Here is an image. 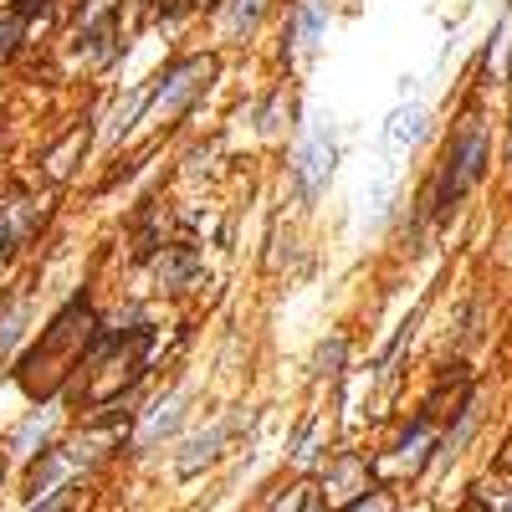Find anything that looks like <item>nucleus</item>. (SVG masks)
<instances>
[{"label":"nucleus","mask_w":512,"mask_h":512,"mask_svg":"<svg viewBox=\"0 0 512 512\" xmlns=\"http://www.w3.org/2000/svg\"><path fill=\"white\" fill-rule=\"evenodd\" d=\"M472 497L482 502V512H512V482L487 477V482H477V487H472Z\"/></svg>","instance_id":"8"},{"label":"nucleus","mask_w":512,"mask_h":512,"mask_svg":"<svg viewBox=\"0 0 512 512\" xmlns=\"http://www.w3.org/2000/svg\"><path fill=\"white\" fill-rule=\"evenodd\" d=\"M313 502H318V492H313V487H297V492H287V497H282V507H277V512H318Z\"/></svg>","instance_id":"14"},{"label":"nucleus","mask_w":512,"mask_h":512,"mask_svg":"<svg viewBox=\"0 0 512 512\" xmlns=\"http://www.w3.org/2000/svg\"><path fill=\"white\" fill-rule=\"evenodd\" d=\"M487 169V128H466L461 134V144H456V154H451V164H446V180H441V195H436V210H451L456 205V195L472 185L477 175Z\"/></svg>","instance_id":"1"},{"label":"nucleus","mask_w":512,"mask_h":512,"mask_svg":"<svg viewBox=\"0 0 512 512\" xmlns=\"http://www.w3.org/2000/svg\"><path fill=\"white\" fill-rule=\"evenodd\" d=\"M384 134H390V144H395V149H410V144L425 134V108H400V113H390Z\"/></svg>","instance_id":"5"},{"label":"nucleus","mask_w":512,"mask_h":512,"mask_svg":"<svg viewBox=\"0 0 512 512\" xmlns=\"http://www.w3.org/2000/svg\"><path fill=\"white\" fill-rule=\"evenodd\" d=\"M180 405H185V395H169L154 415H149V425H144V441H159L164 431H169V425H175L180 420Z\"/></svg>","instance_id":"10"},{"label":"nucleus","mask_w":512,"mask_h":512,"mask_svg":"<svg viewBox=\"0 0 512 512\" xmlns=\"http://www.w3.org/2000/svg\"><path fill=\"white\" fill-rule=\"evenodd\" d=\"M21 47V6L0 11V57H11Z\"/></svg>","instance_id":"11"},{"label":"nucleus","mask_w":512,"mask_h":512,"mask_svg":"<svg viewBox=\"0 0 512 512\" xmlns=\"http://www.w3.org/2000/svg\"><path fill=\"white\" fill-rule=\"evenodd\" d=\"M175 256H180V262H169V267H164V287H175V282L190 277V251H175Z\"/></svg>","instance_id":"17"},{"label":"nucleus","mask_w":512,"mask_h":512,"mask_svg":"<svg viewBox=\"0 0 512 512\" xmlns=\"http://www.w3.org/2000/svg\"><path fill=\"white\" fill-rule=\"evenodd\" d=\"M256 11H262V0H236V6H231V21H236V31H246V26L256 21Z\"/></svg>","instance_id":"16"},{"label":"nucleus","mask_w":512,"mask_h":512,"mask_svg":"<svg viewBox=\"0 0 512 512\" xmlns=\"http://www.w3.org/2000/svg\"><path fill=\"white\" fill-rule=\"evenodd\" d=\"M333 164H338V139L328 134V128H313L308 144L297 149V185H303V195L323 190V180L333 175Z\"/></svg>","instance_id":"2"},{"label":"nucleus","mask_w":512,"mask_h":512,"mask_svg":"<svg viewBox=\"0 0 512 512\" xmlns=\"http://www.w3.org/2000/svg\"><path fill=\"white\" fill-rule=\"evenodd\" d=\"M364 477H369V466H364L359 456H338V461L328 466V477H323V492H333V497H349Z\"/></svg>","instance_id":"4"},{"label":"nucleus","mask_w":512,"mask_h":512,"mask_svg":"<svg viewBox=\"0 0 512 512\" xmlns=\"http://www.w3.org/2000/svg\"><path fill=\"white\" fill-rule=\"evenodd\" d=\"M338 512H395V497L390 492H364V497H354L349 507H338Z\"/></svg>","instance_id":"12"},{"label":"nucleus","mask_w":512,"mask_h":512,"mask_svg":"<svg viewBox=\"0 0 512 512\" xmlns=\"http://www.w3.org/2000/svg\"><path fill=\"white\" fill-rule=\"evenodd\" d=\"M16 6H21V16H47L52 0H16Z\"/></svg>","instance_id":"18"},{"label":"nucleus","mask_w":512,"mask_h":512,"mask_svg":"<svg viewBox=\"0 0 512 512\" xmlns=\"http://www.w3.org/2000/svg\"><path fill=\"white\" fill-rule=\"evenodd\" d=\"M328 11H323V0H308L303 6V21L292 26V52H313L318 47V31H323Z\"/></svg>","instance_id":"6"},{"label":"nucleus","mask_w":512,"mask_h":512,"mask_svg":"<svg viewBox=\"0 0 512 512\" xmlns=\"http://www.w3.org/2000/svg\"><path fill=\"white\" fill-rule=\"evenodd\" d=\"M0 472H6V466H0Z\"/></svg>","instance_id":"21"},{"label":"nucleus","mask_w":512,"mask_h":512,"mask_svg":"<svg viewBox=\"0 0 512 512\" xmlns=\"http://www.w3.org/2000/svg\"><path fill=\"white\" fill-rule=\"evenodd\" d=\"M200 77H210V57H190V62H180V67H169V77H164V108H185L190 103V88Z\"/></svg>","instance_id":"3"},{"label":"nucleus","mask_w":512,"mask_h":512,"mask_svg":"<svg viewBox=\"0 0 512 512\" xmlns=\"http://www.w3.org/2000/svg\"><path fill=\"white\" fill-rule=\"evenodd\" d=\"M62 472H67V451H47V456L36 461L31 482H26V497H41L47 487H57V482H62Z\"/></svg>","instance_id":"7"},{"label":"nucleus","mask_w":512,"mask_h":512,"mask_svg":"<svg viewBox=\"0 0 512 512\" xmlns=\"http://www.w3.org/2000/svg\"><path fill=\"white\" fill-rule=\"evenodd\" d=\"M175 6H190V0H175Z\"/></svg>","instance_id":"20"},{"label":"nucleus","mask_w":512,"mask_h":512,"mask_svg":"<svg viewBox=\"0 0 512 512\" xmlns=\"http://www.w3.org/2000/svg\"><path fill=\"white\" fill-rule=\"evenodd\" d=\"M21 323H26V308L16 303V308H11L6 318H0V354H6V349L16 344V333H21Z\"/></svg>","instance_id":"13"},{"label":"nucleus","mask_w":512,"mask_h":512,"mask_svg":"<svg viewBox=\"0 0 512 512\" xmlns=\"http://www.w3.org/2000/svg\"><path fill=\"white\" fill-rule=\"evenodd\" d=\"M344 354H349V349H344V338H328L323 354H318V374H328L333 364H344Z\"/></svg>","instance_id":"15"},{"label":"nucleus","mask_w":512,"mask_h":512,"mask_svg":"<svg viewBox=\"0 0 512 512\" xmlns=\"http://www.w3.org/2000/svg\"><path fill=\"white\" fill-rule=\"evenodd\" d=\"M67 502H72V497H52V502H41L36 512H67Z\"/></svg>","instance_id":"19"},{"label":"nucleus","mask_w":512,"mask_h":512,"mask_svg":"<svg viewBox=\"0 0 512 512\" xmlns=\"http://www.w3.org/2000/svg\"><path fill=\"white\" fill-rule=\"evenodd\" d=\"M221 441H226V431H205L200 441H190V446H185V456H180V466H185V472H200V466H205L210 456H216V451H221Z\"/></svg>","instance_id":"9"}]
</instances>
